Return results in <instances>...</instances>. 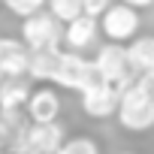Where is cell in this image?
<instances>
[{
  "instance_id": "6da1fadb",
  "label": "cell",
  "mask_w": 154,
  "mask_h": 154,
  "mask_svg": "<svg viewBox=\"0 0 154 154\" xmlns=\"http://www.w3.org/2000/svg\"><path fill=\"white\" fill-rule=\"evenodd\" d=\"M94 63H97V72H100V82L118 88L121 94H124L127 88H133L136 79H139V75L133 72V66H130L127 45H118V42H106V45H100Z\"/></svg>"
},
{
  "instance_id": "7a4b0ae2",
  "label": "cell",
  "mask_w": 154,
  "mask_h": 154,
  "mask_svg": "<svg viewBox=\"0 0 154 154\" xmlns=\"http://www.w3.org/2000/svg\"><path fill=\"white\" fill-rule=\"evenodd\" d=\"M118 124L124 130H130V133H145V130L154 127V97L139 85V79H136L133 88H127L121 94Z\"/></svg>"
},
{
  "instance_id": "3957f363",
  "label": "cell",
  "mask_w": 154,
  "mask_h": 154,
  "mask_svg": "<svg viewBox=\"0 0 154 154\" xmlns=\"http://www.w3.org/2000/svg\"><path fill=\"white\" fill-rule=\"evenodd\" d=\"M66 33V24H60L48 9L30 15L21 21V39L30 51H48V48H60Z\"/></svg>"
},
{
  "instance_id": "277c9868",
  "label": "cell",
  "mask_w": 154,
  "mask_h": 154,
  "mask_svg": "<svg viewBox=\"0 0 154 154\" xmlns=\"http://www.w3.org/2000/svg\"><path fill=\"white\" fill-rule=\"evenodd\" d=\"M54 85L66 88V91H75V94H88L91 88L100 85V72H97V63L75 54V51H66L63 48V57H60V69H57V79Z\"/></svg>"
},
{
  "instance_id": "5b68a950",
  "label": "cell",
  "mask_w": 154,
  "mask_h": 154,
  "mask_svg": "<svg viewBox=\"0 0 154 154\" xmlns=\"http://www.w3.org/2000/svg\"><path fill=\"white\" fill-rule=\"evenodd\" d=\"M66 145V130L60 121L54 124H30L24 136L6 154H57Z\"/></svg>"
},
{
  "instance_id": "8992f818",
  "label": "cell",
  "mask_w": 154,
  "mask_h": 154,
  "mask_svg": "<svg viewBox=\"0 0 154 154\" xmlns=\"http://www.w3.org/2000/svg\"><path fill=\"white\" fill-rule=\"evenodd\" d=\"M139 9L127 6V3H115L103 18H100V33L109 39V42H118V45H130L139 33Z\"/></svg>"
},
{
  "instance_id": "52a82bcc",
  "label": "cell",
  "mask_w": 154,
  "mask_h": 154,
  "mask_svg": "<svg viewBox=\"0 0 154 154\" xmlns=\"http://www.w3.org/2000/svg\"><path fill=\"white\" fill-rule=\"evenodd\" d=\"M0 79H30V48L24 39H0Z\"/></svg>"
},
{
  "instance_id": "ba28073f",
  "label": "cell",
  "mask_w": 154,
  "mask_h": 154,
  "mask_svg": "<svg viewBox=\"0 0 154 154\" xmlns=\"http://www.w3.org/2000/svg\"><path fill=\"white\" fill-rule=\"evenodd\" d=\"M121 109V91L100 82L97 88H91L88 94H82V112L94 121H106V118H118Z\"/></svg>"
},
{
  "instance_id": "9c48e42d",
  "label": "cell",
  "mask_w": 154,
  "mask_h": 154,
  "mask_svg": "<svg viewBox=\"0 0 154 154\" xmlns=\"http://www.w3.org/2000/svg\"><path fill=\"white\" fill-rule=\"evenodd\" d=\"M60 118V94L48 85L33 88V97L27 103V121L30 124H54Z\"/></svg>"
},
{
  "instance_id": "30bf717a",
  "label": "cell",
  "mask_w": 154,
  "mask_h": 154,
  "mask_svg": "<svg viewBox=\"0 0 154 154\" xmlns=\"http://www.w3.org/2000/svg\"><path fill=\"white\" fill-rule=\"evenodd\" d=\"M97 18H88V15H82V18H75L72 24H66V33H63V45H66V51H75V54H82L85 48H91L94 42H97Z\"/></svg>"
},
{
  "instance_id": "8fae6325",
  "label": "cell",
  "mask_w": 154,
  "mask_h": 154,
  "mask_svg": "<svg viewBox=\"0 0 154 154\" xmlns=\"http://www.w3.org/2000/svg\"><path fill=\"white\" fill-rule=\"evenodd\" d=\"M33 88L27 79H0V112H21L27 109Z\"/></svg>"
},
{
  "instance_id": "7c38bea8",
  "label": "cell",
  "mask_w": 154,
  "mask_h": 154,
  "mask_svg": "<svg viewBox=\"0 0 154 154\" xmlns=\"http://www.w3.org/2000/svg\"><path fill=\"white\" fill-rule=\"evenodd\" d=\"M60 57L63 48H48V51H30V79L33 82H54L57 79V69H60Z\"/></svg>"
},
{
  "instance_id": "4fadbf2b",
  "label": "cell",
  "mask_w": 154,
  "mask_h": 154,
  "mask_svg": "<svg viewBox=\"0 0 154 154\" xmlns=\"http://www.w3.org/2000/svg\"><path fill=\"white\" fill-rule=\"evenodd\" d=\"M127 57L136 75H145L154 69V36H136L127 45Z\"/></svg>"
},
{
  "instance_id": "5bb4252c",
  "label": "cell",
  "mask_w": 154,
  "mask_h": 154,
  "mask_svg": "<svg viewBox=\"0 0 154 154\" xmlns=\"http://www.w3.org/2000/svg\"><path fill=\"white\" fill-rule=\"evenodd\" d=\"M30 121H24V112H0V145L6 151L24 136Z\"/></svg>"
},
{
  "instance_id": "9a60e30c",
  "label": "cell",
  "mask_w": 154,
  "mask_h": 154,
  "mask_svg": "<svg viewBox=\"0 0 154 154\" xmlns=\"http://www.w3.org/2000/svg\"><path fill=\"white\" fill-rule=\"evenodd\" d=\"M48 12L60 24H72L75 18L85 15V0H48Z\"/></svg>"
},
{
  "instance_id": "2e32d148",
  "label": "cell",
  "mask_w": 154,
  "mask_h": 154,
  "mask_svg": "<svg viewBox=\"0 0 154 154\" xmlns=\"http://www.w3.org/2000/svg\"><path fill=\"white\" fill-rule=\"evenodd\" d=\"M3 6H6L12 15H18V18L24 21V18L42 12V9L48 6V0H3Z\"/></svg>"
},
{
  "instance_id": "e0dca14e",
  "label": "cell",
  "mask_w": 154,
  "mask_h": 154,
  "mask_svg": "<svg viewBox=\"0 0 154 154\" xmlns=\"http://www.w3.org/2000/svg\"><path fill=\"white\" fill-rule=\"evenodd\" d=\"M57 154H100V145L91 136H72V139H66V145Z\"/></svg>"
},
{
  "instance_id": "ac0fdd59",
  "label": "cell",
  "mask_w": 154,
  "mask_h": 154,
  "mask_svg": "<svg viewBox=\"0 0 154 154\" xmlns=\"http://www.w3.org/2000/svg\"><path fill=\"white\" fill-rule=\"evenodd\" d=\"M112 6H115L112 0H85V15L88 18H103Z\"/></svg>"
},
{
  "instance_id": "d6986e66",
  "label": "cell",
  "mask_w": 154,
  "mask_h": 154,
  "mask_svg": "<svg viewBox=\"0 0 154 154\" xmlns=\"http://www.w3.org/2000/svg\"><path fill=\"white\" fill-rule=\"evenodd\" d=\"M139 85H142V88L154 97V69H151V72H145V75H139Z\"/></svg>"
},
{
  "instance_id": "ffe728a7",
  "label": "cell",
  "mask_w": 154,
  "mask_h": 154,
  "mask_svg": "<svg viewBox=\"0 0 154 154\" xmlns=\"http://www.w3.org/2000/svg\"><path fill=\"white\" fill-rule=\"evenodd\" d=\"M121 3H127V6H133V9H145V6L154 3V0H121Z\"/></svg>"
},
{
  "instance_id": "44dd1931",
  "label": "cell",
  "mask_w": 154,
  "mask_h": 154,
  "mask_svg": "<svg viewBox=\"0 0 154 154\" xmlns=\"http://www.w3.org/2000/svg\"><path fill=\"white\" fill-rule=\"evenodd\" d=\"M121 154H133V151H121Z\"/></svg>"
}]
</instances>
